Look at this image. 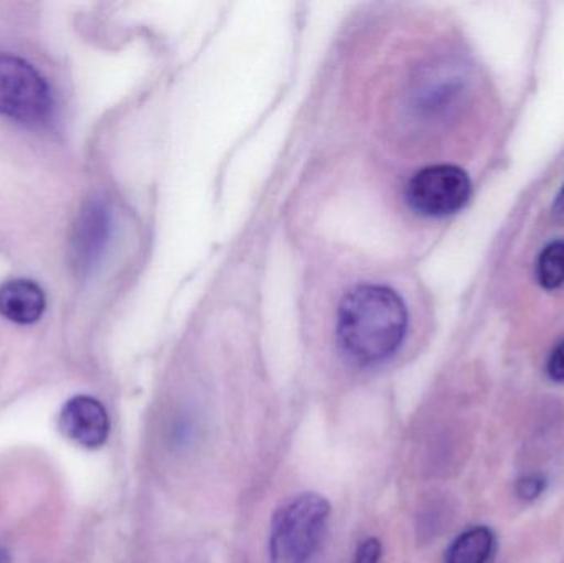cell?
<instances>
[{
  "instance_id": "obj_1",
  "label": "cell",
  "mask_w": 564,
  "mask_h": 563,
  "mask_svg": "<svg viewBox=\"0 0 564 563\" xmlns=\"http://www.w3.org/2000/svg\"><path fill=\"white\" fill-rule=\"evenodd\" d=\"M410 313L403 297L381 284H358L337 311L338 347L358 366H377L403 346Z\"/></svg>"
},
{
  "instance_id": "obj_2",
  "label": "cell",
  "mask_w": 564,
  "mask_h": 563,
  "mask_svg": "<svg viewBox=\"0 0 564 563\" xmlns=\"http://www.w3.org/2000/svg\"><path fill=\"white\" fill-rule=\"evenodd\" d=\"M330 502L304 492L278 509L271 522L270 563H311L327 528Z\"/></svg>"
},
{
  "instance_id": "obj_3",
  "label": "cell",
  "mask_w": 564,
  "mask_h": 563,
  "mask_svg": "<svg viewBox=\"0 0 564 563\" xmlns=\"http://www.w3.org/2000/svg\"><path fill=\"white\" fill-rule=\"evenodd\" d=\"M53 109L52 89L25 59L0 53V115L36 124Z\"/></svg>"
},
{
  "instance_id": "obj_4",
  "label": "cell",
  "mask_w": 564,
  "mask_h": 563,
  "mask_svg": "<svg viewBox=\"0 0 564 563\" xmlns=\"http://www.w3.org/2000/svg\"><path fill=\"white\" fill-rule=\"evenodd\" d=\"M473 182L464 169L436 164L421 169L406 185V202L424 217H447L466 207Z\"/></svg>"
},
{
  "instance_id": "obj_5",
  "label": "cell",
  "mask_w": 564,
  "mask_h": 563,
  "mask_svg": "<svg viewBox=\"0 0 564 563\" xmlns=\"http://www.w3.org/2000/svg\"><path fill=\"white\" fill-rule=\"evenodd\" d=\"M58 426L69 442L88 450L101 448L111 430L102 403L88 396L73 397L63 405Z\"/></svg>"
},
{
  "instance_id": "obj_6",
  "label": "cell",
  "mask_w": 564,
  "mask_h": 563,
  "mask_svg": "<svg viewBox=\"0 0 564 563\" xmlns=\"http://www.w3.org/2000/svg\"><path fill=\"white\" fill-rule=\"evenodd\" d=\"M45 307V294L33 281L10 280L0 286V314L12 323H36Z\"/></svg>"
},
{
  "instance_id": "obj_7",
  "label": "cell",
  "mask_w": 564,
  "mask_h": 563,
  "mask_svg": "<svg viewBox=\"0 0 564 563\" xmlns=\"http://www.w3.org/2000/svg\"><path fill=\"white\" fill-rule=\"evenodd\" d=\"M497 539L492 529L476 526L457 535L447 549L444 563H489L496 552Z\"/></svg>"
},
{
  "instance_id": "obj_8",
  "label": "cell",
  "mask_w": 564,
  "mask_h": 563,
  "mask_svg": "<svg viewBox=\"0 0 564 563\" xmlns=\"http://www.w3.org/2000/svg\"><path fill=\"white\" fill-rule=\"evenodd\" d=\"M536 278L545 290L564 284V240H555L543 248L536 263Z\"/></svg>"
},
{
  "instance_id": "obj_9",
  "label": "cell",
  "mask_w": 564,
  "mask_h": 563,
  "mask_svg": "<svg viewBox=\"0 0 564 563\" xmlns=\"http://www.w3.org/2000/svg\"><path fill=\"white\" fill-rule=\"evenodd\" d=\"M106 230H108V215L101 207H91V210L83 217V225L79 228L78 243L83 248L82 253L86 257L95 253L106 240Z\"/></svg>"
},
{
  "instance_id": "obj_10",
  "label": "cell",
  "mask_w": 564,
  "mask_h": 563,
  "mask_svg": "<svg viewBox=\"0 0 564 563\" xmlns=\"http://www.w3.org/2000/svg\"><path fill=\"white\" fill-rule=\"evenodd\" d=\"M546 486H549V481H546L545 476L525 475L517 479V496H519L522 501L533 502L542 498L543 492L546 491Z\"/></svg>"
},
{
  "instance_id": "obj_11",
  "label": "cell",
  "mask_w": 564,
  "mask_h": 563,
  "mask_svg": "<svg viewBox=\"0 0 564 563\" xmlns=\"http://www.w3.org/2000/svg\"><path fill=\"white\" fill-rule=\"evenodd\" d=\"M381 559V544L378 539L370 538L358 545L354 563H378Z\"/></svg>"
},
{
  "instance_id": "obj_12",
  "label": "cell",
  "mask_w": 564,
  "mask_h": 563,
  "mask_svg": "<svg viewBox=\"0 0 564 563\" xmlns=\"http://www.w3.org/2000/svg\"><path fill=\"white\" fill-rule=\"evenodd\" d=\"M546 373L553 382L564 383V339L550 354L549 362H546Z\"/></svg>"
},
{
  "instance_id": "obj_13",
  "label": "cell",
  "mask_w": 564,
  "mask_h": 563,
  "mask_svg": "<svg viewBox=\"0 0 564 563\" xmlns=\"http://www.w3.org/2000/svg\"><path fill=\"white\" fill-rule=\"evenodd\" d=\"M553 212L558 215L564 214V185L562 191L558 192V195H556L555 204H553Z\"/></svg>"
},
{
  "instance_id": "obj_14",
  "label": "cell",
  "mask_w": 564,
  "mask_h": 563,
  "mask_svg": "<svg viewBox=\"0 0 564 563\" xmlns=\"http://www.w3.org/2000/svg\"><path fill=\"white\" fill-rule=\"evenodd\" d=\"M0 563H12L9 551H7L6 548H2V545H0Z\"/></svg>"
}]
</instances>
